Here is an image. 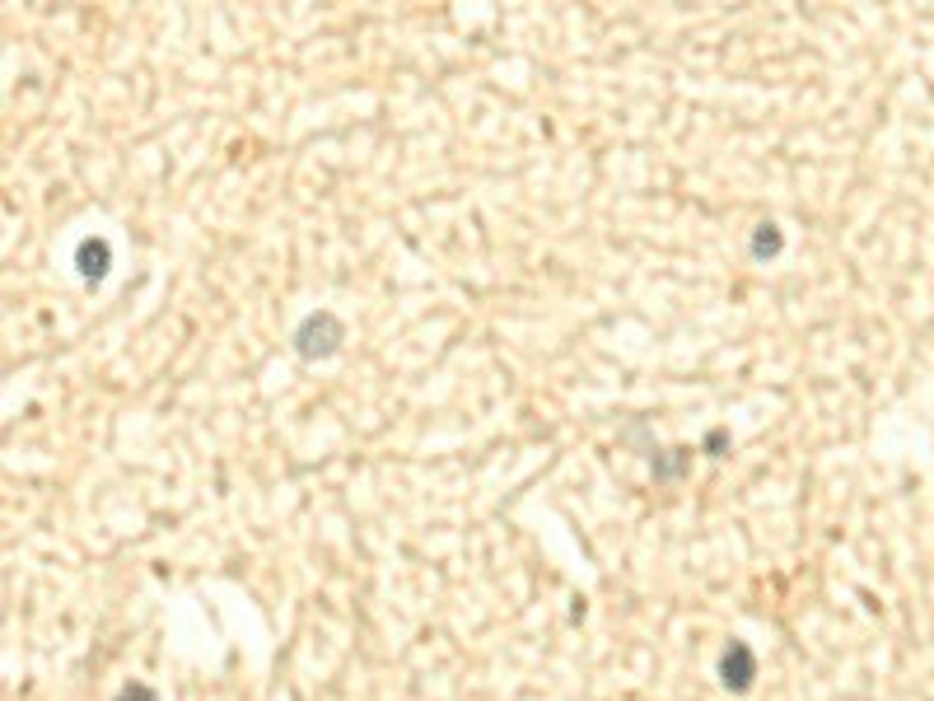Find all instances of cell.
<instances>
[{"instance_id":"1","label":"cell","mask_w":934,"mask_h":701,"mask_svg":"<svg viewBox=\"0 0 934 701\" xmlns=\"http://www.w3.org/2000/svg\"><path fill=\"white\" fill-rule=\"evenodd\" d=\"M342 342H346V327L336 314H328V309H318V314H309L294 327V350H300L304 360H328L342 350Z\"/></svg>"},{"instance_id":"2","label":"cell","mask_w":934,"mask_h":701,"mask_svg":"<svg viewBox=\"0 0 934 701\" xmlns=\"http://www.w3.org/2000/svg\"><path fill=\"white\" fill-rule=\"evenodd\" d=\"M752 678H758V655H752L748 640H729L720 655V683L743 697L752 688Z\"/></svg>"},{"instance_id":"3","label":"cell","mask_w":934,"mask_h":701,"mask_svg":"<svg viewBox=\"0 0 934 701\" xmlns=\"http://www.w3.org/2000/svg\"><path fill=\"white\" fill-rule=\"evenodd\" d=\"M108 262H112V252L104 239H79L75 244V271L85 281H104L108 277Z\"/></svg>"},{"instance_id":"4","label":"cell","mask_w":934,"mask_h":701,"mask_svg":"<svg viewBox=\"0 0 934 701\" xmlns=\"http://www.w3.org/2000/svg\"><path fill=\"white\" fill-rule=\"evenodd\" d=\"M776 252H781V229L771 220H762L758 229H752V258L766 262V258H776Z\"/></svg>"},{"instance_id":"5","label":"cell","mask_w":934,"mask_h":701,"mask_svg":"<svg viewBox=\"0 0 934 701\" xmlns=\"http://www.w3.org/2000/svg\"><path fill=\"white\" fill-rule=\"evenodd\" d=\"M691 463V450H668V454H654V482H673L683 477V467Z\"/></svg>"},{"instance_id":"6","label":"cell","mask_w":934,"mask_h":701,"mask_svg":"<svg viewBox=\"0 0 934 701\" xmlns=\"http://www.w3.org/2000/svg\"><path fill=\"white\" fill-rule=\"evenodd\" d=\"M112 701H159V692H154L150 683H127Z\"/></svg>"},{"instance_id":"7","label":"cell","mask_w":934,"mask_h":701,"mask_svg":"<svg viewBox=\"0 0 934 701\" xmlns=\"http://www.w3.org/2000/svg\"><path fill=\"white\" fill-rule=\"evenodd\" d=\"M724 444H729V431H710V435H706V450H710V454H720Z\"/></svg>"}]
</instances>
